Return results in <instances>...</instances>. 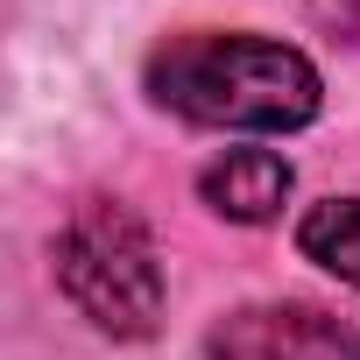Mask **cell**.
Returning a JSON list of instances; mask_svg holds the SVG:
<instances>
[{"label":"cell","instance_id":"cell-4","mask_svg":"<svg viewBox=\"0 0 360 360\" xmlns=\"http://www.w3.org/2000/svg\"><path fill=\"white\" fill-rule=\"evenodd\" d=\"M290 184L297 176L276 148H226V155H212L198 169V198L233 226H269L290 205Z\"/></svg>","mask_w":360,"mask_h":360},{"label":"cell","instance_id":"cell-3","mask_svg":"<svg viewBox=\"0 0 360 360\" xmlns=\"http://www.w3.org/2000/svg\"><path fill=\"white\" fill-rule=\"evenodd\" d=\"M205 360H360V325L318 304H248L212 325Z\"/></svg>","mask_w":360,"mask_h":360},{"label":"cell","instance_id":"cell-2","mask_svg":"<svg viewBox=\"0 0 360 360\" xmlns=\"http://www.w3.org/2000/svg\"><path fill=\"white\" fill-rule=\"evenodd\" d=\"M57 290L106 339H148L162 318V262L120 198H78L57 233Z\"/></svg>","mask_w":360,"mask_h":360},{"label":"cell","instance_id":"cell-5","mask_svg":"<svg viewBox=\"0 0 360 360\" xmlns=\"http://www.w3.org/2000/svg\"><path fill=\"white\" fill-rule=\"evenodd\" d=\"M297 248L304 262H318L325 276L360 290V198H325L297 219Z\"/></svg>","mask_w":360,"mask_h":360},{"label":"cell","instance_id":"cell-1","mask_svg":"<svg viewBox=\"0 0 360 360\" xmlns=\"http://www.w3.org/2000/svg\"><path fill=\"white\" fill-rule=\"evenodd\" d=\"M148 99L184 113L198 127H240V134H290L318 120V71L304 50L248 29H191L148 50Z\"/></svg>","mask_w":360,"mask_h":360}]
</instances>
